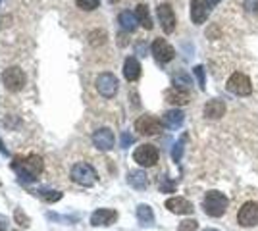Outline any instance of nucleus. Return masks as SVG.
Returning <instances> with one entry per match:
<instances>
[{
    "label": "nucleus",
    "instance_id": "obj_3",
    "mask_svg": "<svg viewBox=\"0 0 258 231\" xmlns=\"http://www.w3.org/2000/svg\"><path fill=\"white\" fill-rule=\"evenodd\" d=\"M70 176H72V181L77 183V185H81V187H93L98 179L95 168L91 164H87V162H77L72 168Z\"/></svg>",
    "mask_w": 258,
    "mask_h": 231
},
{
    "label": "nucleus",
    "instance_id": "obj_31",
    "mask_svg": "<svg viewBox=\"0 0 258 231\" xmlns=\"http://www.w3.org/2000/svg\"><path fill=\"white\" fill-rule=\"evenodd\" d=\"M14 218H16V221L20 223V225H23V227H29V218L23 214L22 210H16V214H14Z\"/></svg>",
    "mask_w": 258,
    "mask_h": 231
},
{
    "label": "nucleus",
    "instance_id": "obj_14",
    "mask_svg": "<svg viewBox=\"0 0 258 231\" xmlns=\"http://www.w3.org/2000/svg\"><path fill=\"white\" fill-rule=\"evenodd\" d=\"M116 220H118V212H116V210H110V208H98L91 214V223L97 225V227L98 225H102V227L112 225Z\"/></svg>",
    "mask_w": 258,
    "mask_h": 231
},
{
    "label": "nucleus",
    "instance_id": "obj_9",
    "mask_svg": "<svg viewBox=\"0 0 258 231\" xmlns=\"http://www.w3.org/2000/svg\"><path fill=\"white\" fill-rule=\"evenodd\" d=\"M237 221L243 225V227H252L258 223V202L248 200L245 202L239 212H237Z\"/></svg>",
    "mask_w": 258,
    "mask_h": 231
},
{
    "label": "nucleus",
    "instance_id": "obj_18",
    "mask_svg": "<svg viewBox=\"0 0 258 231\" xmlns=\"http://www.w3.org/2000/svg\"><path fill=\"white\" fill-rule=\"evenodd\" d=\"M164 97H166V100H168L170 104H175V106H183V104L189 102V93H187L185 89H177V87L168 89V91L164 93Z\"/></svg>",
    "mask_w": 258,
    "mask_h": 231
},
{
    "label": "nucleus",
    "instance_id": "obj_22",
    "mask_svg": "<svg viewBox=\"0 0 258 231\" xmlns=\"http://www.w3.org/2000/svg\"><path fill=\"white\" fill-rule=\"evenodd\" d=\"M137 220L143 223V225H152L154 223V212L149 204H139L137 206Z\"/></svg>",
    "mask_w": 258,
    "mask_h": 231
},
{
    "label": "nucleus",
    "instance_id": "obj_11",
    "mask_svg": "<svg viewBox=\"0 0 258 231\" xmlns=\"http://www.w3.org/2000/svg\"><path fill=\"white\" fill-rule=\"evenodd\" d=\"M152 56H154V60H156L158 64H168L170 60H173L175 50H173V46L168 43V41L156 39V41L152 43Z\"/></svg>",
    "mask_w": 258,
    "mask_h": 231
},
{
    "label": "nucleus",
    "instance_id": "obj_33",
    "mask_svg": "<svg viewBox=\"0 0 258 231\" xmlns=\"http://www.w3.org/2000/svg\"><path fill=\"white\" fill-rule=\"evenodd\" d=\"M131 143H133V135H131V133H123V135H121V146L125 148V146H129Z\"/></svg>",
    "mask_w": 258,
    "mask_h": 231
},
{
    "label": "nucleus",
    "instance_id": "obj_38",
    "mask_svg": "<svg viewBox=\"0 0 258 231\" xmlns=\"http://www.w3.org/2000/svg\"><path fill=\"white\" fill-rule=\"evenodd\" d=\"M110 2H118V0H110Z\"/></svg>",
    "mask_w": 258,
    "mask_h": 231
},
{
    "label": "nucleus",
    "instance_id": "obj_8",
    "mask_svg": "<svg viewBox=\"0 0 258 231\" xmlns=\"http://www.w3.org/2000/svg\"><path fill=\"white\" fill-rule=\"evenodd\" d=\"M118 77L114 75V73H108V71L100 73L97 77V81H95V87H97V91L104 99H112L118 93Z\"/></svg>",
    "mask_w": 258,
    "mask_h": 231
},
{
    "label": "nucleus",
    "instance_id": "obj_26",
    "mask_svg": "<svg viewBox=\"0 0 258 231\" xmlns=\"http://www.w3.org/2000/svg\"><path fill=\"white\" fill-rule=\"evenodd\" d=\"M189 85H191V79L185 75L183 71H179V73H175V75H173V87L185 89V87H189Z\"/></svg>",
    "mask_w": 258,
    "mask_h": 231
},
{
    "label": "nucleus",
    "instance_id": "obj_12",
    "mask_svg": "<svg viewBox=\"0 0 258 231\" xmlns=\"http://www.w3.org/2000/svg\"><path fill=\"white\" fill-rule=\"evenodd\" d=\"M156 14H158V20H160V25L164 29V33H173L175 31V14H173L172 6L170 4H160L156 8Z\"/></svg>",
    "mask_w": 258,
    "mask_h": 231
},
{
    "label": "nucleus",
    "instance_id": "obj_10",
    "mask_svg": "<svg viewBox=\"0 0 258 231\" xmlns=\"http://www.w3.org/2000/svg\"><path fill=\"white\" fill-rule=\"evenodd\" d=\"M162 123L158 118H154L151 114H145L141 116L139 120L135 121V129L141 133V135H158L162 131Z\"/></svg>",
    "mask_w": 258,
    "mask_h": 231
},
{
    "label": "nucleus",
    "instance_id": "obj_4",
    "mask_svg": "<svg viewBox=\"0 0 258 231\" xmlns=\"http://www.w3.org/2000/svg\"><path fill=\"white\" fill-rule=\"evenodd\" d=\"M25 83H27V77L23 73L22 67H8V69H4V73H2V85L12 91V93H18V91H22L25 87Z\"/></svg>",
    "mask_w": 258,
    "mask_h": 231
},
{
    "label": "nucleus",
    "instance_id": "obj_16",
    "mask_svg": "<svg viewBox=\"0 0 258 231\" xmlns=\"http://www.w3.org/2000/svg\"><path fill=\"white\" fill-rule=\"evenodd\" d=\"M226 114V102L220 99H212L205 104V116L208 120H220Z\"/></svg>",
    "mask_w": 258,
    "mask_h": 231
},
{
    "label": "nucleus",
    "instance_id": "obj_30",
    "mask_svg": "<svg viewBox=\"0 0 258 231\" xmlns=\"http://www.w3.org/2000/svg\"><path fill=\"white\" fill-rule=\"evenodd\" d=\"M197 227H199L197 220H185L179 223V231H197Z\"/></svg>",
    "mask_w": 258,
    "mask_h": 231
},
{
    "label": "nucleus",
    "instance_id": "obj_15",
    "mask_svg": "<svg viewBox=\"0 0 258 231\" xmlns=\"http://www.w3.org/2000/svg\"><path fill=\"white\" fill-rule=\"evenodd\" d=\"M166 208L173 214H193V204L183 197H172L166 200Z\"/></svg>",
    "mask_w": 258,
    "mask_h": 231
},
{
    "label": "nucleus",
    "instance_id": "obj_23",
    "mask_svg": "<svg viewBox=\"0 0 258 231\" xmlns=\"http://www.w3.org/2000/svg\"><path fill=\"white\" fill-rule=\"evenodd\" d=\"M135 16H137V22H139L145 29H152V18H151V14H149V8H147L145 4H139V6L135 8Z\"/></svg>",
    "mask_w": 258,
    "mask_h": 231
},
{
    "label": "nucleus",
    "instance_id": "obj_24",
    "mask_svg": "<svg viewBox=\"0 0 258 231\" xmlns=\"http://www.w3.org/2000/svg\"><path fill=\"white\" fill-rule=\"evenodd\" d=\"M106 43V33L104 31H93V33L89 35V44L91 46H102V44Z\"/></svg>",
    "mask_w": 258,
    "mask_h": 231
},
{
    "label": "nucleus",
    "instance_id": "obj_13",
    "mask_svg": "<svg viewBox=\"0 0 258 231\" xmlns=\"http://www.w3.org/2000/svg\"><path fill=\"white\" fill-rule=\"evenodd\" d=\"M93 144L97 146L98 150H110V148H114V143H116V139H114V133L112 129H108V127H100L97 131L93 133Z\"/></svg>",
    "mask_w": 258,
    "mask_h": 231
},
{
    "label": "nucleus",
    "instance_id": "obj_27",
    "mask_svg": "<svg viewBox=\"0 0 258 231\" xmlns=\"http://www.w3.org/2000/svg\"><path fill=\"white\" fill-rule=\"evenodd\" d=\"M77 8H81V10H97L98 4H100V0H76Z\"/></svg>",
    "mask_w": 258,
    "mask_h": 231
},
{
    "label": "nucleus",
    "instance_id": "obj_36",
    "mask_svg": "<svg viewBox=\"0 0 258 231\" xmlns=\"http://www.w3.org/2000/svg\"><path fill=\"white\" fill-rule=\"evenodd\" d=\"M0 231H6V223L4 221H0Z\"/></svg>",
    "mask_w": 258,
    "mask_h": 231
},
{
    "label": "nucleus",
    "instance_id": "obj_2",
    "mask_svg": "<svg viewBox=\"0 0 258 231\" xmlns=\"http://www.w3.org/2000/svg\"><path fill=\"white\" fill-rule=\"evenodd\" d=\"M227 204H229V200L220 191H208L205 200H203V208L210 218H222L226 214Z\"/></svg>",
    "mask_w": 258,
    "mask_h": 231
},
{
    "label": "nucleus",
    "instance_id": "obj_19",
    "mask_svg": "<svg viewBox=\"0 0 258 231\" xmlns=\"http://www.w3.org/2000/svg\"><path fill=\"white\" fill-rule=\"evenodd\" d=\"M183 120H185V114H183L181 110H168L164 114L162 123H164L168 129H177L183 123Z\"/></svg>",
    "mask_w": 258,
    "mask_h": 231
},
{
    "label": "nucleus",
    "instance_id": "obj_34",
    "mask_svg": "<svg viewBox=\"0 0 258 231\" xmlns=\"http://www.w3.org/2000/svg\"><path fill=\"white\" fill-rule=\"evenodd\" d=\"M245 8L248 12H258V0H245Z\"/></svg>",
    "mask_w": 258,
    "mask_h": 231
},
{
    "label": "nucleus",
    "instance_id": "obj_7",
    "mask_svg": "<svg viewBox=\"0 0 258 231\" xmlns=\"http://www.w3.org/2000/svg\"><path fill=\"white\" fill-rule=\"evenodd\" d=\"M133 160L143 168H151L158 162V148L154 144H141L133 152Z\"/></svg>",
    "mask_w": 258,
    "mask_h": 231
},
{
    "label": "nucleus",
    "instance_id": "obj_29",
    "mask_svg": "<svg viewBox=\"0 0 258 231\" xmlns=\"http://www.w3.org/2000/svg\"><path fill=\"white\" fill-rule=\"evenodd\" d=\"M195 77H197V81H199V87L201 91H205L206 89V77H205V67L203 66H195Z\"/></svg>",
    "mask_w": 258,
    "mask_h": 231
},
{
    "label": "nucleus",
    "instance_id": "obj_1",
    "mask_svg": "<svg viewBox=\"0 0 258 231\" xmlns=\"http://www.w3.org/2000/svg\"><path fill=\"white\" fill-rule=\"evenodd\" d=\"M12 170L18 174L20 181L23 183H31L41 176L43 172V158L37 154H27L25 158H14L12 162Z\"/></svg>",
    "mask_w": 258,
    "mask_h": 231
},
{
    "label": "nucleus",
    "instance_id": "obj_25",
    "mask_svg": "<svg viewBox=\"0 0 258 231\" xmlns=\"http://www.w3.org/2000/svg\"><path fill=\"white\" fill-rule=\"evenodd\" d=\"M185 141H187V135H183L181 139L175 143V146H173V150H172V158H173V162H179L181 160V156H183V146H185Z\"/></svg>",
    "mask_w": 258,
    "mask_h": 231
},
{
    "label": "nucleus",
    "instance_id": "obj_37",
    "mask_svg": "<svg viewBox=\"0 0 258 231\" xmlns=\"http://www.w3.org/2000/svg\"><path fill=\"white\" fill-rule=\"evenodd\" d=\"M205 231H218V229H210V227H208V229H205Z\"/></svg>",
    "mask_w": 258,
    "mask_h": 231
},
{
    "label": "nucleus",
    "instance_id": "obj_20",
    "mask_svg": "<svg viewBox=\"0 0 258 231\" xmlns=\"http://www.w3.org/2000/svg\"><path fill=\"white\" fill-rule=\"evenodd\" d=\"M127 181H129V185H131V187H133V189H139V191L147 189V185H149L147 174H145L143 170H133V172H129Z\"/></svg>",
    "mask_w": 258,
    "mask_h": 231
},
{
    "label": "nucleus",
    "instance_id": "obj_32",
    "mask_svg": "<svg viewBox=\"0 0 258 231\" xmlns=\"http://www.w3.org/2000/svg\"><path fill=\"white\" fill-rule=\"evenodd\" d=\"M173 189H175V185H173L172 181H170L168 177H162V181H160V191H164V193H172Z\"/></svg>",
    "mask_w": 258,
    "mask_h": 231
},
{
    "label": "nucleus",
    "instance_id": "obj_21",
    "mask_svg": "<svg viewBox=\"0 0 258 231\" xmlns=\"http://www.w3.org/2000/svg\"><path fill=\"white\" fill-rule=\"evenodd\" d=\"M118 23L121 25V29L123 31H135L137 29V16L133 14V12H129V10H125V12H121L118 16Z\"/></svg>",
    "mask_w": 258,
    "mask_h": 231
},
{
    "label": "nucleus",
    "instance_id": "obj_17",
    "mask_svg": "<svg viewBox=\"0 0 258 231\" xmlns=\"http://www.w3.org/2000/svg\"><path fill=\"white\" fill-rule=\"evenodd\" d=\"M123 77L127 81H137L141 77V64L135 56H129L123 62Z\"/></svg>",
    "mask_w": 258,
    "mask_h": 231
},
{
    "label": "nucleus",
    "instance_id": "obj_28",
    "mask_svg": "<svg viewBox=\"0 0 258 231\" xmlns=\"http://www.w3.org/2000/svg\"><path fill=\"white\" fill-rule=\"evenodd\" d=\"M39 197L46 202H56V200L62 198V193H58V191H39Z\"/></svg>",
    "mask_w": 258,
    "mask_h": 231
},
{
    "label": "nucleus",
    "instance_id": "obj_6",
    "mask_svg": "<svg viewBox=\"0 0 258 231\" xmlns=\"http://www.w3.org/2000/svg\"><path fill=\"white\" fill-rule=\"evenodd\" d=\"M220 0H193L191 2V20L195 25H203L206 18L210 16V10L214 8Z\"/></svg>",
    "mask_w": 258,
    "mask_h": 231
},
{
    "label": "nucleus",
    "instance_id": "obj_35",
    "mask_svg": "<svg viewBox=\"0 0 258 231\" xmlns=\"http://www.w3.org/2000/svg\"><path fill=\"white\" fill-rule=\"evenodd\" d=\"M0 152H2V154H8V148L4 146V143H2V139H0Z\"/></svg>",
    "mask_w": 258,
    "mask_h": 231
},
{
    "label": "nucleus",
    "instance_id": "obj_5",
    "mask_svg": "<svg viewBox=\"0 0 258 231\" xmlns=\"http://www.w3.org/2000/svg\"><path fill=\"white\" fill-rule=\"evenodd\" d=\"M227 91L237 95V97H248L252 93V83H250V79L245 73L235 71L227 79Z\"/></svg>",
    "mask_w": 258,
    "mask_h": 231
}]
</instances>
